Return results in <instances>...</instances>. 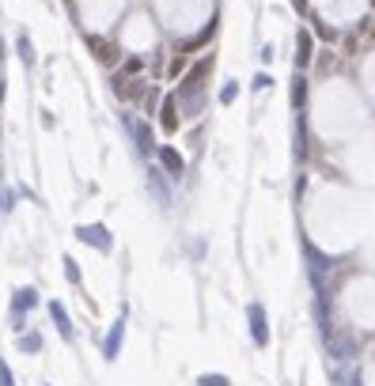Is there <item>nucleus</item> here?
I'll return each mask as SVG.
<instances>
[{
    "instance_id": "3",
    "label": "nucleus",
    "mask_w": 375,
    "mask_h": 386,
    "mask_svg": "<svg viewBox=\"0 0 375 386\" xmlns=\"http://www.w3.org/2000/svg\"><path fill=\"white\" fill-rule=\"evenodd\" d=\"M212 72V57H205V61H197V68L186 76V84H182V99H194L197 91H201V80Z\"/></svg>"
},
{
    "instance_id": "18",
    "label": "nucleus",
    "mask_w": 375,
    "mask_h": 386,
    "mask_svg": "<svg viewBox=\"0 0 375 386\" xmlns=\"http://www.w3.org/2000/svg\"><path fill=\"white\" fill-rule=\"evenodd\" d=\"M0 386H15V375H12V367L0 360Z\"/></svg>"
},
{
    "instance_id": "13",
    "label": "nucleus",
    "mask_w": 375,
    "mask_h": 386,
    "mask_svg": "<svg viewBox=\"0 0 375 386\" xmlns=\"http://www.w3.org/2000/svg\"><path fill=\"white\" fill-rule=\"evenodd\" d=\"M15 50H19V61H23V64H35V46H30V38H27V35H19Z\"/></svg>"
},
{
    "instance_id": "4",
    "label": "nucleus",
    "mask_w": 375,
    "mask_h": 386,
    "mask_svg": "<svg viewBox=\"0 0 375 386\" xmlns=\"http://www.w3.org/2000/svg\"><path fill=\"white\" fill-rule=\"evenodd\" d=\"M122 341H125V318H118L114 326H110L107 341H102V356H107V360H118V352H122Z\"/></svg>"
},
{
    "instance_id": "2",
    "label": "nucleus",
    "mask_w": 375,
    "mask_h": 386,
    "mask_svg": "<svg viewBox=\"0 0 375 386\" xmlns=\"http://www.w3.org/2000/svg\"><path fill=\"white\" fill-rule=\"evenodd\" d=\"M246 318H250V337H254V344H258V349H266V344H269L266 307H262V303H250V307H246Z\"/></svg>"
},
{
    "instance_id": "14",
    "label": "nucleus",
    "mask_w": 375,
    "mask_h": 386,
    "mask_svg": "<svg viewBox=\"0 0 375 386\" xmlns=\"http://www.w3.org/2000/svg\"><path fill=\"white\" fill-rule=\"evenodd\" d=\"M19 349H23V352H38V349H42V337H38V333L19 337Z\"/></svg>"
},
{
    "instance_id": "8",
    "label": "nucleus",
    "mask_w": 375,
    "mask_h": 386,
    "mask_svg": "<svg viewBox=\"0 0 375 386\" xmlns=\"http://www.w3.org/2000/svg\"><path fill=\"white\" fill-rule=\"evenodd\" d=\"M50 318H53V322H57L61 337H65V341H73V337H76V329H73V322H68V311H65V307H61V303H57V300H53V303H50Z\"/></svg>"
},
{
    "instance_id": "15",
    "label": "nucleus",
    "mask_w": 375,
    "mask_h": 386,
    "mask_svg": "<svg viewBox=\"0 0 375 386\" xmlns=\"http://www.w3.org/2000/svg\"><path fill=\"white\" fill-rule=\"evenodd\" d=\"M235 95H239V84H235V80H228V84L220 87V102L228 107V102H235Z\"/></svg>"
},
{
    "instance_id": "11",
    "label": "nucleus",
    "mask_w": 375,
    "mask_h": 386,
    "mask_svg": "<svg viewBox=\"0 0 375 386\" xmlns=\"http://www.w3.org/2000/svg\"><path fill=\"white\" fill-rule=\"evenodd\" d=\"M148 186L156 190L159 205H167V201H171V193H167V186H163V178H159V171H156V167H152V171H148Z\"/></svg>"
},
{
    "instance_id": "7",
    "label": "nucleus",
    "mask_w": 375,
    "mask_h": 386,
    "mask_svg": "<svg viewBox=\"0 0 375 386\" xmlns=\"http://www.w3.org/2000/svg\"><path fill=\"white\" fill-rule=\"evenodd\" d=\"M30 307H38V292L35 288H19V292L12 295V315L19 318L23 311H30Z\"/></svg>"
},
{
    "instance_id": "21",
    "label": "nucleus",
    "mask_w": 375,
    "mask_h": 386,
    "mask_svg": "<svg viewBox=\"0 0 375 386\" xmlns=\"http://www.w3.org/2000/svg\"><path fill=\"white\" fill-rule=\"evenodd\" d=\"M292 4H296V8H300V12H303V8H307V0H292Z\"/></svg>"
},
{
    "instance_id": "12",
    "label": "nucleus",
    "mask_w": 375,
    "mask_h": 386,
    "mask_svg": "<svg viewBox=\"0 0 375 386\" xmlns=\"http://www.w3.org/2000/svg\"><path fill=\"white\" fill-rule=\"evenodd\" d=\"M303 102H307V80L296 76V80H292V107L303 110Z\"/></svg>"
},
{
    "instance_id": "20",
    "label": "nucleus",
    "mask_w": 375,
    "mask_h": 386,
    "mask_svg": "<svg viewBox=\"0 0 375 386\" xmlns=\"http://www.w3.org/2000/svg\"><path fill=\"white\" fill-rule=\"evenodd\" d=\"M349 386H364V375H360V371H356V375H353V379H349Z\"/></svg>"
},
{
    "instance_id": "17",
    "label": "nucleus",
    "mask_w": 375,
    "mask_h": 386,
    "mask_svg": "<svg viewBox=\"0 0 375 386\" xmlns=\"http://www.w3.org/2000/svg\"><path fill=\"white\" fill-rule=\"evenodd\" d=\"M65 277L73 280V284H80V265L73 261V257H65Z\"/></svg>"
},
{
    "instance_id": "23",
    "label": "nucleus",
    "mask_w": 375,
    "mask_h": 386,
    "mask_svg": "<svg viewBox=\"0 0 375 386\" xmlns=\"http://www.w3.org/2000/svg\"><path fill=\"white\" fill-rule=\"evenodd\" d=\"M372 4H375V0H372Z\"/></svg>"
},
{
    "instance_id": "5",
    "label": "nucleus",
    "mask_w": 375,
    "mask_h": 386,
    "mask_svg": "<svg viewBox=\"0 0 375 386\" xmlns=\"http://www.w3.org/2000/svg\"><path fill=\"white\" fill-rule=\"evenodd\" d=\"M125 125H129V133L137 136V151H140V156H148V151L156 148V140H152V129L140 122V118H125Z\"/></svg>"
},
{
    "instance_id": "22",
    "label": "nucleus",
    "mask_w": 375,
    "mask_h": 386,
    "mask_svg": "<svg viewBox=\"0 0 375 386\" xmlns=\"http://www.w3.org/2000/svg\"><path fill=\"white\" fill-rule=\"evenodd\" d=\"M0 57H4V50H0Z\"/></svg>"
},
{
    "instance_id": "19",
    "label": "nucleus",
    "mask_w": 375,
    "mask_h": 386,
    "mask_svg": "<svg viewBox=\"0 0 375 386\" xmlns=\"http://www.w3.org/2000/svg\"><path fill=\"white\" fill-rule=\"evenodd\" d=\"M254 87H258V91H266V87H273V80H269L266 72H258V76H254Z\"/></svg>"
},
{
    "instance_id": "9",
    "label": "nucleus",
    "mask_w": 375,
    "mask_h": 386,
    "mask_svg": "<svg viewBox=\"0 0 375 386\" xmlns=\"http://www.w3.org/2000/svg\"><path fill=\"white\" fill-rule=\"evenodd\" d=\"M159 114H163V118H159V122H163V129H167V133H174V129H179V99H174V95H167Z\"/></svg>"
},
{
    "instance_id": "10",
    "label": "nucleus",
    "mask_w": 375,
    "mask_h": 386,
    "mask_svg": "<svg viewBox=\"0 0 375 386\" xmlns=\"http://www.w3.org/2000/svg\"><path fill=\"white\" fill-rule=\"evenodd\" d=\"M296 64H300V68H307V64H311V57H315V53H311V35H307V30H300V38H296Z\"/></svg>"
},
{
    "instance_id": "6",
    "label": "nucleus",
    "mask_w": 375,
    "mask_h": 386,
    "mask_svg": "<svg viewBox=\"0 0 375 386\" xmlns=\"http://www.w3.org/2000/svg\"><path fill=\"white\" fill-rule=\"evenodd\" d=\"M159 167H163V171L171 174V178H179V174L186 171V159H182L179 151L171 148V144H163V148H159Z\"/></svg>"
},
{
    "instance_id": "1",
    "label": "nucleus",
    "mask_w": 375,
    "mask_h": 386,
    "mask_svg": "<svg viewBox=\"0 0 375 386\" xmlns=\"http://www.w3.org/2000/svg\"><path fill=\"white\" fill-rule=\"evenodd\" d=\"M76 239H80V243H87V246H95V250H102V254L114 246L107 223H80V228H76Z\"/></svg>"
},
{
    "instance_id": "16",
    "label": "nucleus",
    "mask_w": 375,
    "mask_h": 386,
    "mask_svg": "<svg viewBox=\"0 0 375 386\" xmlns=\"http://www.w3.org/2000/svg\"><path fill=\"white\" fill-rule=\"evenodd\" d=\"M197 386H231V383H228V375H201Z\"/></svg>"
}]
</instances>
